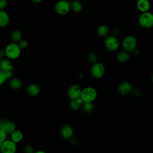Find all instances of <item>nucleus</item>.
<instances>
[{
  "label": "nucleus",
  "instance_id": "obj_9",
  "mask_svg": "<svg viewBox=\"0 0 153 153\" xmlns=\"http://www.w3.org/2000/svg\"><path fill=\"white\" fill-rule=\"evenodd\" d=\"M0 128L5 131L7 134H11L16 129V126L13 121L7 119H4L1 120Z\"/></svg>",
  "mask_w": 153,
  "mask_h": 153
},
{
  "label": "nucleus",
  "instance_id": "obj_25",
  "mask_svg": "<svg viewBox=\"0 0 153 153\" xmlns=\"http://www.w3.org/2000/svg\"><path fill=\"white\" fill-rule=\"evenodd\" d=\"M88 59L90 62H91L93 63L96 62L97 60V57L96 54L93 52L90 53L88 56Z\"/></svg>",
  "mask_w": 153,
  "mask_h": 153
},
{
  "label": "nucleus",
  "instance_id": "obj_30",
  "mask_svg": "<svg viewBox=\"0 0 153 153\" xmlns=\"http://www.w3.org/2000/svg\"><path fill=\"white\" fill-rule=\"evenodd\" d=\"M7 0H0V10H4L7 5Z\"/></svg>",
  "mask_w": 153,
  "mask_h": 153
},
{
  "label": "nucleus",
  "instance_id": "obj_31",
  "mask_svg": "<svg viewBox=\"0 0 153 153\" xmlns=\"http://www.w3.org/2000/svg\"><path fill=\"white\" fill-rule=\"evenodd\" d=\"M6 75V77L7 79H10L12 78L13 75V70H9V71H4Z\"/></svg>",
  "mask_w": 153,
  "mask_h": 153
},
{
  "label": "nucleus",
  "instance_id": "obj_34",
  "mask_svg": "<svg viewBox=\"0 0 153 153\" xmlns=\"http://www.w3.org/2000/svg\"><path fill=\"white\" fill-rule=\"evenodd\" d=\"M32 2H34V3H36V4H38V3H39L41 2L42 0H30Z\"/></svg>",
  "mask_w": 153,
  "mask_h": 153
},
{
  "label": "nucleus",
  "instance_id": "obj_18",
  "mask_svg": "<svg viewBox=\"0 0 153 153\" xmlns=\"http://www.w3.org/2000/svg\"><path fill=\"white\" fill-rule=\"evenodd\" d=\"M130 59V54L126 51H121L117 54V59L120 63H126Z\"/></svg>",
  "mask_w": 153,
  "mask_h": 153
},
{
  "label": "nucleus",
  "instance_id": "obj_1",
  "mask_svg": "<svg viewBox=\"0 0 153 153\" xmlns=\"http://www.w3.org/2000/svg\"><path fill=\"white\" fill-rule=\"evenodd\" d=\"M5 56L10 59L14 60L17 59L21 54V48L19 46L18 44L16 42H12L8 44L4 49Z\"/></svg>",
  "mask_w": 153,
  "mask_h": 153
},
{
  "label": "nucleus",
  "instance_id": "obj_37",
  "mask_svg": "<svg viewBox=\"0 0 153 153\" xmlns=\"http://www.w3.org/2000/svg\"><path fill=\"white\" fill-rule=\"evenodd\" d=\"M1 120H2L0 118V124H1Z\"/></svg>",
  "mask_w": 153,
  "mask_h": 153
},
{
  "label": "nucleus",
  "instance_id": "obj_35",
  "mask_svg": "<svg viewBox=\"0 0 153 153\" xmlns=\"http://www.w3.org/2000/svg\"><path fill=\"white\" fill-rule=\"evenodd\" d=\"M133 51V54H134V55H137V54H139V51H138L137 50L134 49Z\"/></svg>",
  "mask_w": 153,
  "mask_h": 153
},
{
  "label": "nucleus",
  "instance_id": "obj_5",
  "mask_svg": "<svg viewBox=\"0 0 153 153\" xmlns=\"http://www.w3.org/2000/svg\"><path fill=\"white\" fill-rule=\"evenodd\" d=\"M137 46V41L135 37L131 35L126 36L122 41V47L123 49L127 51L131 52L136 49Z\"/></svg>",
  "mask_w": 153,
  "mask_h": 153
},
{
  "label": "nucleus",
  "instance_id": "obj_27",
  "mask_svg": "<svg viewBox=\"0 0 153 153\" xmlns=\"http://www.w3.org/2000/svg\"><path fill=\"white\" fill-rule=\"evenodd\" d=\"M7 133L0 128V143L5 140L7 138Z\"/></svg>",
  "mask_w": 153,
  "mask_h": 153
},
{
  "label": "nucleus",
  "instance_id": "obj_33",
  "mask_svg": "<svg viewBox=\"0 0 153 153\" xmlns=\"http://www.w3.org/2000/svg\"><path fill=\"white\" fill-rule=\"evenodd\" d=\"M5 56L4 50H0V60L4 58Z\"/></svg>",
  "mask_w": 153,
  "mask_h": 153
},
{
  "label": "nucleus",
  "instance_id": "obj_11",
  "mask_svg": "<svg viewBox=\"0 0 153 153\" xmlns=\"http://www.w3.org/2000/svg\"><path fill=\"white\" fill-rule=\"evenodd\" d=\"M132 90V86L128 81H123L121 82L117 88L118 92L123 96H125L130 93Z\"/></svg>",
  "mask_w": 153,
  "mask_h": 153
},
{
  "label": "nucleus",
  "instance_id": "obj_7",
  "mask_svg": "<svg viewBox=\"0 0 153 153\" xmlns=\"http://www.w3.org/2000/svg\"><path fill=\"white\" fill-rule=\"evenodd\" d=\"M91 73L94 78L96 79L101 78L103 76L105 73L104 65L102 63L97 62L94 63L91 68Z\"/></svg>",
  "mask_w": 153,
  "mask_h": 153
},
{
  "label": "nucleus",
  "instance_id": "obj_22",
  "mask_svg": "<svg viewBox=\"0 0 153 153\" xmlns=\"http://www.w3.org/2000/svg\"><path fill=\"white\" fill-rule=\"evenodd\" d=\"M97 31L100 36H106L109 33V29L106 25H101L98 27Z\"/></svg>",
  "mask_w": 153,
  "mask_h": 153
},
{
  "label": "nucleus",
  "instance_id": "obj_13",
  "mask_svg": "<svg viewBox=\"0 0 153 153\" xmlns=\"http://www.w3.org/2000/svg\"><path fill=\"white\" fill-rule=\"evenodd\" d=\"M136 7L141 13L149 11L151 4L149 0H137L136 2Z\"/></svg>",
  "mask_w": 153,
  "mask_h": 153
},
{
  "label": "nucleus",
  "instance_id": "obj_29",
  "mask_svg": "<svg viewBox=\"0 0 153 153\" xmlns=\"http://www.w3.org/2000/svg\"><path fill=\"white\" fill-rule=\"evenodd\" d=\"M24 151L26 153H33L34 152V149L31 145H26L24 148Z\"/></svg>",
  "mask_w": 153,
  "mask_h": 153
},
{
  "label": "nucleus",
  "instance_id": "obj_4",
  "mask_svg": "<svg viewBox=\"0 0 153 153\" xmlns=\"http://www.w3.org/2000/svg\"><path fill=\"white\" fill-rule=\"evenodd\" d=\"M70 10V2L67 0H59L54 5L55 11L60 15L68 14Z\"/></svg>",
  "mask_w": 153,
  "mask_h": 153
},
{
  "label": "nucleus",
  "instance_id": "obj_20",
  "mask_svg": "<svg viewBox=\"0 0 153 153\" xmlns=\"http://www.w3.org/2000/svg\"><path fill=\"white\" fill-rule=\"evenodd\" d=\"M70 8L75 13H79L82 10V5L78 1H73L70 2Z\"/></svg>",
  "mask_w": 153,
  "mask_h": 153
},
{
  "label": "nucleus",
  "instance_id": "obj_3",
  "mask_svg": "<svg viewBox=\"0 0 153 153\" xmlns=\"http://www.w3.org/2000/svg\"><path fill=\"white\" fill-rule=\"evenodd\" d=\"M138 22L139 25L143 28H151L153 26L152 14L149 11L142 13L139 17Z\"/></svg>",
  "mask_w": 153,
  "mask_h": 153
},
{
  "label": "nucleus",
  "instance_id": "obj_38",
  "mask_svg": "<svg viewBox=\"0 0 153 153\" xmlns=\"http://www.w3.org/2000/svg\"><path fill=\"white\" fill-rule=\"evenodd\" d=\"M10 1H14V0H10Z\"/></svg>",
  "mask_w": 153,
  "mask_h": 153
},
{
  "label": "nucleus",
  "instance_id": "obj_26",
  "mask_svg": "<svg viewBox=\"0 0 153 153\" xmlns=\"http://www.w3.org/2000/svg\"><path fill=\"white\" fill-rule=\"evenodd\" d=\"M5 73L4 71L0 69V85L3 84L7 80Z\"/></svg>",
  "mask_w": 153,
  "mask_h": 153
},
{
  "label": "nucleus",
  "instance_id": "obj_12",
  "mask_svg": "<svg viewBox=\"0 0 153 153\" xmlns=\"http://www.w3.org/2000/svg\"><path fill=\"white\" fill-rule=\"evenodd\" d=\"M73 133L74 131L72 127L68 124L63 125L60 129V134L64 139H70L72 137Z\"/></svg>",
  "mask_w": 153,
  "mask_h": 153
},
{
  "label": "nucleus",
  "instance_id": "obj_17",
  "mask_svg": "<svg viewBox=\"0 0 153 153\" xmlns=\"http://www.w3.org/2000/svg\"><path fill=\"white\" fill-rule=\"evenodd\" d=\"M23 133L19 130L16 129L11 133V140L16 143L22 141V140L23 139Z\"/></svg>",
  "mask_w": 153,
  "mask_h": 153
},
{
  "label": "nucleus",
  "instance_id": "obj_36",
  "mask_svg": "<svg viewBox=\"0 0 153 153\" xmlns=\"http://www.w3.org/2000/svg\"><path fill=\"white\" fill-rule=\"evenodd\" d=\"M38 152H41V153H44V151H37V152H36V153H38Z\"/></svg>",
  "mask_w": 153,
  "mask_h": 153
},
{
  "label": "nucleus",
  "instance_id": "obj_8",
  "mask_svg": "<svg viewBox=\"0 0 153 153\" xmlns=\"http://www.w3.org/2000/svg\"><path fill=\"white\" fill-rule=\"evenodd\" d=\"M16 150V143L11 140L6 139L0 143V151L2 153H14Z\"/></svg>",
  "mask_w": 153,
  "mask_h": 153
},
{
  "label": "nucleus",
  "instance_id": "obj_24",
  "mask_svg": "<svg viewBox=\"0 0 153 153\" xmlns=\"http://www.w3.org/2000/svg\"><path fill=\"white\" fill-rule=\"evenodd\" d=\"M83 109L87 113L91 112L93 109V105L92 102H84Z\"/></svg>",
  "mask_w": 153,
  "mask_h": 153
},
{
  "label": "nucleus",
  "instance_id": "obj_2",
  "mask_svg": "<svg viewBox=\"0 0 153 153\" xmlns=\"http://www.w3.org/2000/svg\"><path fill=\"white\" fill-rule=\"evenodd\" d=\"M97 97V90L92 87H87L82 89L80 97L83 102H93Z\"/></svg>",
  "mask_w": 153,
  "mask_h": 153
},
{
  "label": "nucleus",
  "instance_id": "obj_6",
  "mask_svg": "<svg viewBox=\"0 0 153 153\" xmlns=\"http://www.w3.org/2000/svg\"><path fill=\"white\" fill-rule=\"evenodd\" d=\"M105 45L108 50L111 51H115L118 49L120 47V42L116 36L110 35L105 38Z\"/></svg>",
  "mask_w": 153,
  "mask_h": 153
},
{
  "label": "nucleus",
  "instance_id": "obj_15",
  "mask_svg": "<svg viewBox=\"0 0 153 153\" xmlns=\"http://www.w3.org/2000/svg\"><path fill=\"white\" fill-rule=\"evenodd\" d=\"M10 22V17L4 10H0V27L7 26Z\"/></svg>",
  "mask_w": 153,
  "mask_h": 153
},
{
  "label": "nucleus",
  "instance_id": "obj_10",
  "mask_svg": "<svg viewBox=\"0 0 153 153\" xmlns=\"http://www.w3.org/2000/svg\"><path fill=\"white\" fill-rule=\"evenodd\" d=\"M81 90V88L78 85L72 84L68 89V94L71 100L76 99L80 97Z\"/></svg>",
  "mask_w": 153,
  "mask_h": 153
},
{
  "label": "nucleus",
  "instance_id": "obj_14",
  "mask_svg": "<svg viewBox=\"0 0 153 153\" xmlns=\"http://www.w3.org/2000/svg\"><path fill=\"white\" fill-rule=\"evenodd\" d=\"M0 69L7 71L13 69V65L11 63L10 59L7 58H3L0 60Z\"/></svg>",
  "mask_w": 153,
  "mask_h": 153
},
{
  "label": "nucleus",
  "instance_id": "obj_23",
  "mask_svg": "<svg viewBox=\"0 0 153 153\" xmlns=\"http://www.w3.org/2000/svg\"><path fill=\"white\" fill-rule=\"evenodd\" d=\"M11 38L14 42H19L22 38V34L19 30H14L11 33Z\"/></svg>",
  "mask_w": 153,
  "mask_h": 153
},
{
  "label": "nucleus",
  "instance_id": "obj_28",
  "mask_svg": "<svg viewBox=\"0 0 153 153\" xmlns=\"http://www.w3.org/2000/svg\"><path fill=\"white\" fill-rule=\"evenodd\" d=\"M18 45L20 47V48H21V50L22 49H25V48H27V47L28 45V43L26 40H22V39L19 42Z\"/></svg>",
  "mask_w": 153,
  "mask_h": 153
},
{
  "label": "nucleus",
  "instance_id": "obj_32",
  "mask_svg": "<svg viewBox=\"0 0 153 153\" xmlns=\"http://www.w3.org/2000/svg\"><path fill=\"white\" fill-rule=\"evenodd\" d=\"M132 92H133V95L134 96H136V97H139V96H140L141 95V92H140V90H139L138 88H134V90H133Z\"/></svg>",
  "mask_w": 153,
  "mask_h": 153
},
{
  "label": "nucleus",
  "instance_id": "obj_16",
  "mask_svg": "<svg viewBox=\"0 0 153 153\" xmlns=\"http://www.w3.org/2000/svg\"><path fill=\"white\" fill-rule=\"evenodd\" d=\"M27 93L31 96H36L40 92L39 87L35 84H31L27 87Z\"/></svg>",
  "mask_w": 153,
  "mask_h": 153
},
{
  "label": "nucleus",
  "instance_id": "obj_21",
  "mask_svg": "<svg viewBox=\"0 0 153 153\" xmlns=\"http://www.w3.org/2000/svg\"><path fill=\"white\" fill-rule=\"evenodd\" d=\"M82 103L84 102L80 97L76 99H72L70 102L71 108L74 111L78 110L80 108V106L81 104H82Z\"/></svg>",
  "mask_w": 153,
  "mask_h": 153
},
{
  "label": "nucleus",
  "instance_id": "obj_19",
  "mask_svg": "<svg viewBox=\"0 0 153 153\" xmlns=\"http://www.w3.org/2000/svg\"><path fill=\"white\" fill-rule=\"evenodd\" d=\"M9 85L13 89H19L22 87V82L19 78H12L10 79L9 82Z\"/></svg>",
  "mask_w": 153,
  "mask_h": 153
}]
</instances>
